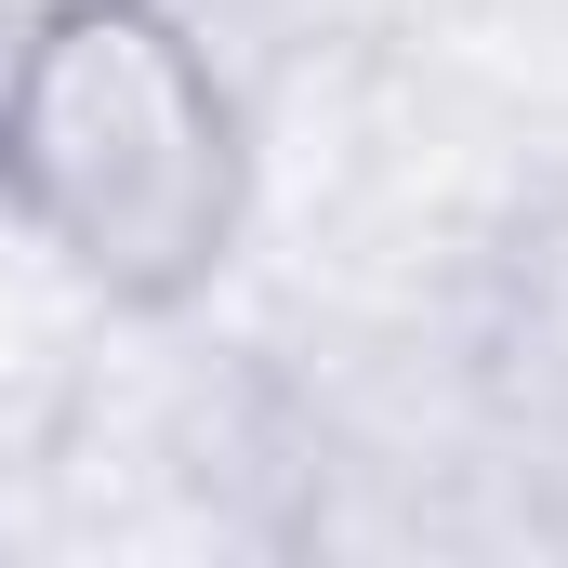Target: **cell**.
I'll list each match as a JSON object with an SVG mask.
<instances>
[{
	"instance_id": "obj_1",
	"label": "cell",
	"mask_w": 568,
	"mask_h": 568,
	"mask_svg": "<svg viewBox=\"0 0 568 568\" xmlns=\"http://www.w3.org/2000/svg\"><path fill=\"white\" fill-rule=\"evenodd\" d=\"M252 106L185 0H27L0 40V225L106 317H185L252 252Z\"/></svg>"
}]
</instances>
